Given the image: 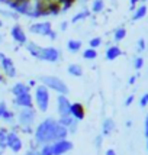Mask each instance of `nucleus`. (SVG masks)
I'll list each match as a JSON object with an SVG mask.
<instances>
[{
    "instance_id": "nucleus-1",
    "label": "nucleus",
    "mask_w": 148,
    "mask_h": 155,
    "mask_svg": "<svg viewBox=\"0 0 148 155\" xmlns=\"http://www.w3.org/2000/svg\"><path fill=\"white\" fill-rule=\"evenodd\" d=\"M32 134H34V138L31 141V149H38L41 145L54 143L57 141L67 139L68 130L64 126H61L57 119L45 117L44 120H41L36 125Z\"/></svg>"
},
{
    "instance_id": "nucleus-2",
    "label": "nucleus",
    "mask_w": 148,
    "mask_h": 155,
    "mask_svg": "<svg viewBox=\"0 0 148 155\" xmlns=\"http://www.w3.org/2000/svg\"><path fill=\"white\" fill-rule=\"evenodd\" d=\"M36 120V110L34 107L19 109L16 113V125L19 130L23 134H32L34 132V123Z\"/></svg>"
},
{
    "instance_id": "nucleus-3",
    "label": "nucleus",
    "mask_w": 148,
    "mask_h": 155,
    "mask_svg": "<svg viewBox=\"0 0 148 155\" xmlns=\"http://www.w3.org/2000/svg\"><path fill=\"white\" fill-rule=\"evenodd\" d=\"M34 103L35 107L39 110L41 113H45L49 109L51 103V93L44 84H38L34 90Z\"/></svg>"
},
{
    "instance_id": "nucleus-4",
    "label": "nucleus",
    "mask_w": 148,
    "mask_h": 155,
    "mask_svg": "<svg viewBox=\"0 0 148 155\" xmlns=\"http://www.w3.org/2000/svg\"><path fill=\"white\" fill-rule=\"evenodd\" d=\"M39 81H41V84H44L48 90H52L57 94L68 96V93H70L68 86L61 80L60 77H55V75H42V77H39Z\"/></svg>"
},
{
    "instance_id": "nucleus-5",
    "label": "nucleus",
    "mask_w": 148,
    "mask_h": 155,
    "mask_svg": "<svg viewBox=\"0 0 148 155\" xmlns=\"http://www.w3.org/2000/svg\"><path fill=\"white\" fill-rule=\"evenodd\" d=\"M29 32L32 35H38V36H44V38H49L51 41L57 39V32L52 29V23L44 20V22H34L29 25Z\"/></svg>"
},
{
    "instance_id": "nucleus-6",
    "label": "nucleus",
    "mask_w": 148,
    "mask_h": 155,
    "mask_svg": "<svg viewBox=\"0 0 148 155\" xmlns=\"http://www.w3.org/2000/svg\"><path fill=\"white\" fill-rule=\"evenodd\" d=\"M6 145H7V149H10L13 152V155H19V152L23 149V141H22V138H20L18 130H13V129L7 130Z\"/></svg>"
},
{
    "instance_id": "nucleus-7",
    "label": "nucleus",
    "mask_w": 148,
    "mask_h": 155,
    "mask_svg": "<svg viewBox=\"0 0 148 155\" xmlns=\"http://www.w3.org/2000/svg\"><path fill=\"white\" fill-rule=\"evenodd\" d=\"M39 60L45 61V62H52V64L60 62L61 61V51L55 47H42Z\"/></svg>"
},
{
    "instance_id": "nucleus-8",
    "label": "nucleus",
    "mask_w": 148,
    "mask_h": 155,
    "mask_svg": "<svg viewBox=\"0 0 148 155\" xmlns=\"http://www.w3.org/2000/svg\"><path fill=\"white\" fill-rule=\"evenodd\" d=\"M10 36L19 47H25L28 44V35L25 32V29L22 28V25H19V23H15L10 28Z\"/></svg>"
},
{
    "instance_id": "nucleus-9",
    "label": "nucleus",
    "mask_w": 148,
    "mask_h": 155,
    "mask_svg": "<svg viewBox=\"0 0 148 155\" xmlns=\"http://www.w3.org/2000/svg\"><path fill=\"white\" fill-rule=\"evenodd\" d=\"M0 70H2V73L3 75L6 77V78H15L16 75H18V71H16V65H15L13 60L10 58V57H7L2 61V64H0Z\"/></svg>"
},
{
    "instance_id": "nucleus-10",
    "label": "nucleus",
    "mask_w": 148,
    "mask_h": 155,
    "mask_svg": "<svg viewBox=\"0 0 148 155\" xmlns=\"http://www.w3.org/2000/svg\"><path fill=\"white\" fill-rule=\"evenodd\" d=\"M51 145H52V155H66L74 148L73 142L68 141V139L57 141L54 143H51Z\"/></svg>"
},
{
    "instance_id": "nucleus-11",
    "label": "nucleus",
    "mask_w": 148,
    "mask_h": 155,
    "mask_svg": "<svg viewBox=\"0 0 148 155\" xmlns=\"http://www.w3.org/2000/svg\"><path fill=\"white\" fill-rule=\"evenodd\" d=\"M70 107H71V101L68 99V96H57V113L60 117L70 115Z\"/></svg>"
},
{
    "instance_id": "nucleus-12",
    "label": "nucleus",
    "mask_w": 148,
    "mask_h": 155,
    "mask_svg": "<svg viewBox=\"0 0 148 155\" xmlns=\"http://www.w3.org/2000/svg\"><path fill=\"white\" fill-rule=\"evenodd\" d=\"M13 106L18 109H26V107H34V97L32 93H25L18 97H13Z\"/></svg>"
},
{
    "instance_id": "nucleus-13",
    "label": "nucleus",
    "mask_w": 148,
    "mask_h": 155,
    "mask_svg": "<svg viewBox=\"0 0 148 155\" xmlns=\"http://www.w3.org/2000/svg\"><path fill=\"white\" fill-rule=\"evenodd\" d=\"M58 123H60L61 126H64V128L67 129L68 134H76V132H77V129H79V122L76 120L71 115L58 117Z\"/></svg>"
},
{
    "instance_id": "nucleus-14",
    "label": "nucleus",
    "mask_w": 148,
    "mask_h": 155,
    "mask_svg": "<svg viewBox=\"0 0 148 155\" xmlns=\"http://www.w3.org/2000/svg\"><path fill=\"white\" fill-rule=\"evenodd\" d=\"M70 115L73 116L77 122H81L84 117H86V109H84V104L80 103V101H74V103H71Z\"/></svg>"
},
{
    "instance_id": "nucleus-15",
    "label": "nucleus",
    "mask_w": 148,
    "mask_h": 155,
    "mask_svg": "<svg viewBox=\"0 0 148 155\" xmlns=\"http://www.w3.org/2000/svg\"><path fill=\"white\" fill-rule=\"evenodd\" d=\"M10 93H12L13 97H18V96L25 94V93H31V87L28 86L26 83H23V81H18V83H15L12 86Z\"/></svg>"
},
{
    "instance_id": "nucleus-16",
    "label": "nucleus",
    "mask_w": 148,
    "mask_h": 155,
    "mask_svg": "<svg viewBox=\"0 0 148 155\" xmlns=\"http://www.w3.org/2000/svg\"><path fill=\"white\" fill-rule=\"evenodd\" d=\"M115 130V120L110 117H106L102 123V136H109Z\"/></svg>"
},
{
    "instance_id": "nucleus-17",
    "label": "nucleus",
    "mask_w": 148,
    "mask_h": 155,
    "mask_svg": "<svg viewBox=\"0 0 148 155\" xmlns=\"http://www.w3.org/2000/svg\"><path fill=\"white\" fill-rule=\"evenodd\" d=\"M122 55V49L118 45H110L106 49V60L108 61H115L116 58H119Z\"/></svg>"
},
{
    "instance_id": "nucleus-18",
    "label": "nucleus",
    "mask_w": 148,
    "mask_h": 155,
    "mask_svg": "<svg viewBox=\"0 0 148 155\" xmlns=\"http://www.w3.org/2000/svg\"><path fill=\"white\" fill-rule=\"evenodd\" d=\"M28 49V52L32 55L34 58H36V60H39V55H41V49H42V47L41 45H38L36 42H34V41H28V44L25 45Z\"/></svg>"
},
{
    "instance_id": "nucleus-19",
    "label": "nucleus",
    "mask_w": 148,
    "mask_h": 155,
    "mask_svg": "<svg viewBox=\"0 0 148 155\" xmlns=\"http://www.w3.org/2000/svg\"><path fill=\"white\" fill-rule=\"evenodd\" d=\"M66 47H67V49L71 54H77V52H80L81 48H83V42L80 39H68Z\"/></svg>"
},
{
    "instance_id": "nucleus-20",
    "label": "nucleus",
    "mask_w": 148,
    "mask_h": 155,
    "mask_svg": "<svg viewBox=\"0 0 148 155\" xmlns=\"http://www.w3.org/2000/svg\"><path fill=\"white\" fill-rule=\"evenodd\" d=\"M92 15V12H90V9H87V7H83L80 12H77V13L73 16V19H71V23H79V22H81V20L87 19L89 16Z\"/></svg>"
},
{
    "instance_id": "nucleus-21",
    "label": "nucleus",
    "mask_w": 148,
    "mask_h": 155,
    "mask_svg": "<svg viewBox=\"0 0 148 155\" xmlns=\"http://www.w3.org/2000/svg\"><path fill=\"white\" fill-rule=\"evenodd\" d=\"M0 120H3L5 123L10 125V126H13V125H16V113H15L13 110L7 109L6 112L3 113V116H2V119H0Z\"/></svg>"
},
{
    "instance_id": "nucleus-22",
    "label": "nucleus",
    "mask_w": 148,
    "mask_h": 155,
    "mask_svg": "<svg viewBox=\"0 0 148 155\" xmlns=\"http://www.w3.org/2000/svg\"><path fill=\"white\" fill-rule=\"evenodd\" d=\"M7 128H0V155H5L7 149L6 145V135H7Z\"/></svg>"
},
{
    "instance_id": "nucleus-23",
    "label": "nucleus",
    "mask_w": 148,
    "mask_h": 155,
    "mask_svg": "<svg viewBox=\"0 0 148 155\" xmlns=\"http://www.w3.org/2000/svg\"><path fill=\"white\" fill-rule=\"evenodd\" d=\"M67 73L73 77H81L83 75V68L80 64H70L67 67Z\"/></svg>"
},
{
    "instance_id": "nucleus-24",
    "label": "nucleus",
    "mask_w": 148,
    "mask_h": 155,
    "mask_svg": "<svg viewBox=\"0 0 148 155\" xmlns=\"http://www.w3.org/2000/svg\"><path fill=\"white\" fill-rule=\"evenodd\" d=\"M103 9H105L103 0H93L92 2V9H90L92 13H100V12H103Z\"/></svg>"
},
{
    "instance_id": "nucleus-25",
    "label": "nucleus",
    "mask_w": 148,
    "mask_h": 155,
    "mask_svg": "<svg viewBox=\"0 0 148 155\" xmlns=\"http://www.w3.org/2000/svg\"><path fill=\"white\" fill-rule=\"evenodd\" d=\"M145 15H147V6H145V5H142V6H140V7H135V12H134V16H132V20L142 19Z\"/></svg>"
},
{
    "instance_id": "nucleus-26",
    "label": "nucleus",
    "mask_w": 148,
    "mask_h": 155,
    "mask_svg": "<svg viewBox=\"0 0 148 155\" xmlns=\"http://www.w3.org/2000/svg\"><path fill=\"white\" fill-rule=\"evenodd\" d=\"M83 58L87 61H93L97 58V49H92V48H87L83 51Z\"/></svg>"
},
{
    "instance_id": "nucleus-27",
    "label": "nucleus",
    "mask_w": 148,
    "mask_h": 155,
    "mask_svg": "<svg viewBox=\"0 0 148 155\" xmlns=\"http://www.w3.org/2000/svg\"><path fill=\"white\" fill-rule=\"evenodd\" d=\"M125 36H126V29H125V28H118V29H115L113 39L116 41V42H121Z\"/></svg>"
},
{
    "instance_id": "nucleus-28",
    "label": "nucleus",
    "mask_w": 148,
    "mask_h": 155,
    "mask_svg": "<svg viewBox=\"0 0 148 155\" xmlns=\"http://www.w3.org/2000/svg\"><path fill=\"white\" fill-rule=\"evenodd\" d=\"M41 155H52V145L51 143H45V145H41L38 148Z\"/></svg>"
},
{
    "instance_id": "nucleus-29",
    "label": "nucleus",
    "mask_w": 148,
    "mask_h": 155,
    "mask_svg": "<svg viewBox=\"0 0 148 155\" xmlns=\"http://www.w3.org/2000/svg\"><path fill=\"white\" fill-rule=\"evenodd\" d=\"M100 45H102L100 36H94V38H92V39L89 41V48H92V49H97Z\"/></svg>"
},
{
    "instance_id": "nucleus-30",
    "label": "nucleus",
    "mask_w": 148,
    "mask_h": 155,
    "mask_svg": "<svg viewBox=\"0 0 148 155\" xmlns=\"http://www.w3.org/2000/svg\"><path fill=\"white\" fill-rule=\"evenodd\" d=\"M0 15H3V16H6V18H12L13 20L19 19V15L16 13V12H13V10H10V9H9V10H3V9H2V10H0Z\"/></svg>"
},
{
    "instance_id": "nucleus-31",
    "label": "nucleus",
    "mask_w": 148,
    "mask_h": 155,
    "mask_svg": "<svg viewBox=\"0 0 148 155\" xmlns=\"http://www.w3.org/2000/svg\"><path fill=\"white\" fill-rule=\"evenodd\" d=\"M142 65H144V58L142 57H136L134 60V67L135 70H141Z\"/></svg>"
},
{
    "instance_id": "nucleus-32",
    "label": "nucleus",
    "mask_w": 148,
    "mask_h": 155,
    "mask_svg": "<svg viewBox=\"0 0 148 155\" xmlns=\"http://www.w3.org/2000/svg\"><path fill=\"white\" fill-rule=\"evenodd\" d=\"M7 110V103L5 100H0V119H2V116H3V113Z\"/></svg>"
},
{
    "instance_id": "nucleus-33",
    "label": "nucleus",
    "mask_w": 148,
    "mask_h": 155,
    "mask_svg": "<svg viewBox=\"0 0 148 155\" xmlns=\"http://www.w3.org/2000/svg\"><path fill=\"white\" fill-rule=\"evenodd\" d=\"M144 49H145V39L140 38L138 39V51H144Z\"/></svg>"
},
{
    "instance_id": "nucleus-34",
    "label": "nucleus",
    "mask_w": 148,
    "mask_h": 155,
    "mask_svg": "<svg viewBox=\"0 0 148 155\" xmlns=\"http://www.w3.org/2000/svg\"><path fill=\"white\" fill-rule=\"evenodd\" d=\"M102 141H103V136L99 135V136H96V139H94V143H96V147H97V149L102 147Z\"/></svg>"
},
{
    "instance_id": "nucleus-35",
    "label": "nucleus",
    "mask_w": 148,
    "mask_h": 155,
    "mask_svg": "<svg viewBox=\"0 0 148 155\" xmlns=\"http://www.w3.org/2000/svg\"><path fill=\"white\" fill-rule=\"evenodd\" d=\"M144 135H145V138L148 139V115H147V117H145V123H144Z\"/></svg>"
},
{
    "instance_id": "nucleus-36",
    "label": "nucleus",
    "mask_w": 148,
    "mask_h": 155,
    "mask_svg": "<svg viewBox=\"0 0 148 155\" xmlns=\"http://www.w3.org/2000/svg\"><path fill=\"white\" fill-rule=\"evenodd\" d=\"M25 155H41L39 154V151H38V149H28L26 152H25Z\"/></svg>"
},
{
    "instance_id": "nucleus-37",
    "label": "nucleus",
    "mask_w": 148,
    "mask_h": 155,
    "mask_svg": "<svg viewBox=\"0 0 148 155\" xmlns=\"http://www.w3.org/2000/svg\"><path fill=\"white\" fill-rule=\"evenodd\" d=\"M67 28H68V20H62L60 23V29L64 32V31H67Z\"/></svg>"
},
{
    "instance_id": "nucleus-38",
    "label": "nucleus",
    "mask_w": 148,
    "mask_h": 155,
    "mask_svg": "<svg viewBox=\"0 0 148 155\" xmlns=\"http://www.w3.org/2000/svg\"><path fill=\"white\" fill-rule=\"evenodd\" d=\"M134 94H131V96H128V97H126V100H125V106H131V104H132V101H134Z\"/></svg>"
},
{
    "instance_id": "nucleus-39",
    "label": "nucleus",
    "mask_w": 148,
    "mask_h": 155,
    "mask_svg": "<svg viewBox=\"0 0 148 155\" xmlns=\"http://www.w3.org/2000/svg\"><path fill=\"white\" fill-rule=\"evenodd\" d=\"M147 104H148V103H147V99H145V96H142L141 100H140V106H141V107H145Z\"/></svg>"
},
{
    "instance_id": "nucleus-40",
    "label": "nucleus",
    "mask_w": 148,
    "mask_h": 155,
    "mask_svg": "<svg viewBox=\"0 0 148 155\" xmlns=\"http://www.w3.org/2000/svg\"><path fill=\"white\" fill-rule=\"evenodd\" d=\"M28 86H29V87L32 88V87H36V86H38V84H36V81L35 80H29V83H26Z\"/></svg>"
},
{
    "instance_id": "nucleus-41",
    "label": "nucleus",
    "mask_w": 148,
    "mask_h": 155,
    "mask_svg": "<svg viewBox=\"0 0 148 155\" xmlns=\"http://www.w3.org/2000/svg\"><path fill=\"white\" fill-rule=\"evenodd\" d=\"M138 2H141V0H131V10H135V5Z\"/></svg>"
},
{
    "instance_id": "nucleus-42",
    "label": "nucleus",
    "mask_w": 148,
    "mask_h": 155,
    "mask_svg": "<svg viewBox=\"0 0 148 155\" xmlns=\"http://www.w3.org/2000/svg\"><path fill=\"white\" fill-rule=\"evenodd\" d=\"M105 155H116V152H115V149H112V148H109L106 152H105Z\"/></svg>"
},
{
    "instance_id": "nucleus-43",
    "label": "nucleus",
    "mask_w": 148,
    "mask_h": 155,
    "mask_svg": "<svg viewBox=\"0 0 148 155\" xmlns=\"http://www.w3.org/2000/svg\"><path fill=\"white\" fill-rule=\"evenodd\" d=\"M135 81H136V75H132V77H131V78H129V84H131V86H132V84H135Z\"/></svg>"
},
{
    "instance_id": "nucleus-44",
    "label": "nucleus",
    "mask_w": 148,
    "mask_h": 155,
    "mask_svg": "<svg viewBox=\"0 0 148 155\" xmlns=\"http://www.w3.org/2000/svg\"><path fill=\"white\" fill-rule=\"evenodd\" d=\"M5 58H6V54H5V52H2V51H0V64H2V61L5 60Z\"/></svg>"
},
{
    "instance_id": "nucleus-45",
    "label": "nucleus",
    "mask_w": 148,
    "mask_h": 155,
    "mask_svg": "<svg viewBox=\"0 0 148 155\" xmlns=\"http://www.w3.org/2000/svg\"><path fill=\"white\" fill-rule=\"evenodd\" d=\"M3 42H5V36H3V34L0 32V45H2Z\"/></svg>"
},
{
    "instance_id": "nucleus-46",
    "label": "nucleus",
    "mask_w": 148,
    "mask_h": 155,
    "mask_svg": "<svg viewBox=\"0 0 148 155\" xmlns=\"http://www.w3.org/2000/svg\"><path fill=\"white\" fill-rule=\"evenodd\" d=\"M131 125H132V122H131V120L126 122V126H128V128H131Z\"/></svg>"
},
{
    "instance_id": "nucleus-47",
    "label": "nucleus",
    "mask_w": 148,
    "mask_h": 155,
    "mask_svg": "<svg viewBox=\"0 0 148 155\" xmlns=\"http://www.w3.org/2000/svg\"><path fill=\"white\" fill-rule=\"evenodd\" d=\"M0 28H3V20H2V18H0Z\"/></svg>"
},
{
    "instance_id": "nucleus-48",
    "label": "nucleus",
    "mask_w": 148,
    "mask_h": 155,
    "mask_svg": "<svg viewBox=\"0 0 148 155\" xmlns=\"http://www.w3.org/2000/svg\"><path fill=\"white\" fill-rule=\"evenodd\" d=\"M144 96H145V99H147V103H148V93H147V94H144Z\"/></svg>"
},
{
    "instance_id": "nucleus-49",
    "label": "nucleus",
    "mask_w": 148,
    "mask_h": 155,
    "mask_svg": "<svg viewBox=\"0 0 148 155\" xmlns=\"http://www.w3.org/2000/svg\"><path fill=\"white\" fill-rule=\"evenodd\" d=\"M147 151H148V139H147Z\"/></svg>"
},
{
    "instance_id": "nucleus-50",
    "label": "nucleus",
    "mask_w": 148,
    "mask_h": 155,
    "mask_svg": "<svg viewBox=\"0 0 148 155\" xmlns=\"http://www.w3.org/2000/svg\"><path fill=\"white\" fill-rule=\"evenodd\" d=\"M141 2H147V0H141Z\"/></svg>"
}]
</instances>
